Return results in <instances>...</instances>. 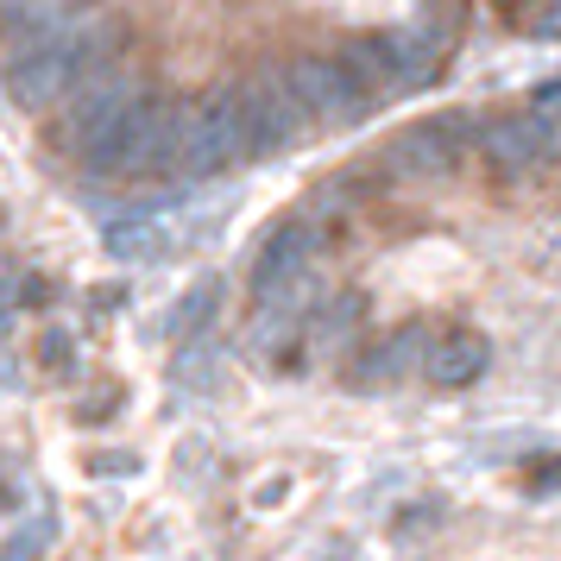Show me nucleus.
<instances>
[{"label": "nucleus", "instance_id": "9b49d317", "mask_svg": "<svg viewBox=\"0 0 561 561\" xmlns=\"http://www.w3.org/2000/svg\"><path fill=\"white\" fill-rule=\"evenodd\" d=\"M7 7V20L20 32H38V26H57V20H70L64 13V0H0Z\"/></svg>", "mask_w": 561, "mask_h": 561}, {"label": "nucleus", "instance_id": "f257e3e1", "mask_svg": "<svg viewBox=\"0 0 561 561\" xmlns=\"http://www.w3.org/2000/svg\"><path fill=\"white\" fill-rule=\"evenodd\" d=\"M114 45V26H107V13H77V20H57V26H38L13 51L7 64V89H13V102L20 107H51L57 95H70L89 70H95V57Z\"/></svg>", "mask_w": 561, "mask_h": 561}, {"label": "nucleus", "instance_id": "20e7f679", "mask_svg": "<svg viewBox=\"0 0 561 561\" xmlns=\"http://www.w3.org/2000/svg\"><path fill=\"white\" fill-rule=\"evenodd\" d=\"M290 82H297L304 107L322 121V127H347V121H359V114H366V102H373V89H366L347 64H322V57L290 64Z\"/></svg>", "mask_w": 561, "mask_h": 561}, {"label": "nucleus", "instance_id": "f8f14e48", "mask_svg": "<svg viewBox=\"0 0 561 561\" xmlns=\"http://www.w3.org/2000/svg\"><path fill=\"white\" fill-rule=\"evenodd\" d=\"M530 492H561V460H542V467H530Z\"/></svg>", "mask_w": 561, "mask_h": 561}, {"label": "nucleus", "instance_id": "f03ea898", "mask_svg": "<svg viewBox=\"0 0 561 561\" xmlns=\"http://www.w3.org/2000/svg\"><path fill=\"white\" fill-rule=\"evenodd\" d=\"M341 64L354 70L373 95L379 89H416V82L430 77V45L416 38V32H373V38H354Z\"/></svg>", "mask_w": 561, "mask_h": 561}, {"label": "nucleus", "instance_id": "ddd939ff", "mask_svg": "<svg viewBox=\"0 0 561 561\" xmlns=\"http://www.w3.org/2000/svg\"><path fill=\"white\" fill-rule=\"evenodd\" d=\"M536 32H561V0H556V7H549V20H542V26H536Z\"/></svg>", "mask_w": 561, "mask_h": 561}, {"label": "nucleus", "instance_id": "1a4fd4ad", "mask_svg": "<svg viewBox=\"0 0 561 561\" xmlns=\"http://www.w3.org/2000/svg\"><path fill=\"white\" fill-rule=\"evenodd\" d=\"M107 253L127 259V265H152V259L178 253V228H171V215H121L114 228H107Z\"/></svg>", "mask_w": 561, "mask_h": 561}, {"label": "nucleus", "instance_id": "423d86ee", "mask_svg": "<svg viewBox=\"0 0 561 561\" xmlns=\"http://www.w3.org/2000/svg\"><path fill=\"white\" fill-rule=\"evenodd\" d=\"M146 102V89H139V77H95L89 89H82L77 114H70V139H77V152L89 146V139H102L121 114H133V107Z\"/></svg>", "mask_w": 561, "mask_h": 561}, {"label": "nucleus", "instance_id": "0eeeda50", "mask_svg": "<svg viewBox=\"0 0 561 561\" xmlns=\"http://www.w3.org/2000/svg\"><path fill=\"white\" fill-rule=\"evenodd\" d=\"M480 152L499 164V171H536L549 158V139L536 127V114H511V121H485Z\"/></svg>", "mask_w": 561, "mask_h": 561}, {"label": "nucleus", "instance_id": "4468645a", "mask_svg": "<svg viewBox=\"0 0 561 561\" xmlns=\"http://www.w3.org/2000/svg\"><path fill=\"white\" fill-rule=\"evenodd\" d=\"M499 7H530V0H499Z\"/></svg>", "mask_w": 561, "mask_h": 561}, {"label": "nucleus", "instance_id": "39448f33", "mask_svg": "<svg viewBox=\"0 0 561 561\" xmlns=\"http://www.w3.org/2000/svg\"><path fill=\"white\" fill-rule=\"evenodd\" d=\"M309 259H316V228L309 221H284V228L265 233V247L253 259V297L265 309H278L297 284H304Z\"/></svg>", "mask_w": 561, "mask_h": 561}, {"label": "nucleus", "instance_id": "9d476101", "mask_svg": "<svg viewBox=\"0 0 561 561\" xmlns=\"http://www.w3.org/2000/svg\"><path fill=\"white\" fill-rule=\"evenodd\" d=\"M492 366V347H485V334H473V329H455V334H442L435 341V354H430V379L435 385H473Z\"/></svg>", "mask_w": 561, "mask_h": 561}, {"label": "nucleus", "instance_id": "6e6552de", "mask_svg": "<svg viewBox=\"0 0 561 561\" xmlns=\"http://www.w3.org/2000/svg\"><path fill=\"white\" fill-rule=\"evenodd\" d=\"M423 341H430L423 329H398V334H385L379 347H366V354L354 359V373H347V379H354L359 391H385V385H398V379L410 373V366L423 359Z\"/></svg>", "mask_w": 561, "mask_h": 561}, {"label": "nucleus", "instance_id": "7ed1b4c3", "mask_svg": "<svg viewBox=\"0 0 561 561\" xmlns=\"http://www.w3.org/2000/svg\"><path fill=\"white\" fill-rule=\"evenodd\" d=\"M460 152H467L460 121H416V127H404L391 146H385V164H391L398 178H410V183H435V178H448V171L460 164Z\"/></svg>", "mask_w": 561, "mask_h": 561}]
</instances>
